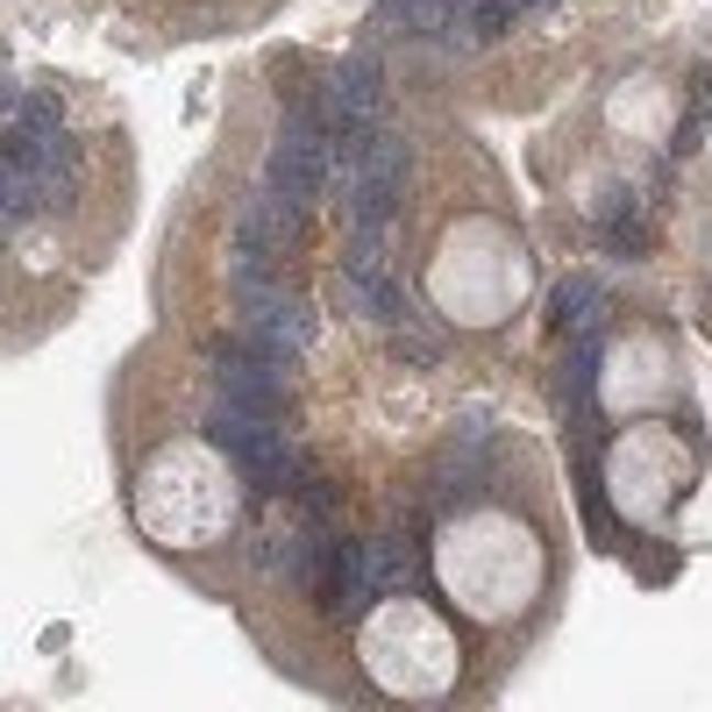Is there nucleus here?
<instances>
[{"mask_svg":"<svg viewBox=\"0 0 712 712\" xmlns=\"http://www.w3.org/2000/svg\"><path fill=\"white\" fill-rule=\"evenodd\" d=\"M264 186L278 207H314L328 186V129H321V108L314 100H299L293 121L278 129V143H271V164H264Z\"/></svg>","mask_w":712,"mask_h":712,"instance_id":"nucleus-1","label":"nucleus"},{"mask_svg":"<svg viewBox=\"0 0 712 712\" xmlns=\"http://www.w3.org/2000/svg\"><path fill=\"white\" fill-rule=\"evenodd\" d=\"M605 285L592 278V271H578V278H563L556 285V321H563V336H578V342H592L599 328H605Z\"/></svg>","mask_w":712,"mask_h":712,"instance_id":"nucleus-2","label":"nucleus"},{"mask_svg":"<svg viewBox=\"0 0 712 712\" xmlns=\"http://www.w3.org/2000/svg\"><path fill=\"white\" fill-rule=\"evenodd\" d=\"M442 8L449 0H371L377 29H392V36H435V29H442Z\"/></svg>","mask_w":712,"mask_h":712,"instance_id":"nucleus-3","label":"nucleus"},{"mask_svg":"<svg viewBox=\"0 0 712 712\" xmlns=\"http://www.w3.org/2000/svg\"><path fill=\"white\" fill-rule=\"evenodd\" d=\"M363 570H371V599L414 584V556H406V541H363Z\"/></svg>","mask_w":712,"mask_h":712,"instance_id":"nucleus-4","label":"nucleus"},{"mask_svg":"<svg viewBox=\"0 0 712 712\" xmlns=\"http://www.w3.org/2000/svg\"><path fill=\"white\" fill-rule=\"evenodd\" d=\"M599 235L613 242V250H627V256H642V250H648V229H642V215H634V200L599 207Z\"/></svg>","mask_w":712,"mask_h":712,"instance_id":"nucleus-5","label":"nucleus"}]
</instances>
